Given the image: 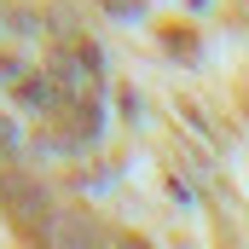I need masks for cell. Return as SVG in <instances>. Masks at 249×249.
<instances>
[{"label":"cell","mask_w":249,"mask_h":249,"mask_svg":"<svg viewBox=\"0 0 249 249\" xmlns=\"http://www.w3.org/2000/svg\"><path fill=\"white\" fill-rule=\"evenodd\" d=\"M41 244H47V249H99L105 238H93V220H87L81 209H58V214L47 220Z\"/></svg>","instance_id":"obj_1"},{"label":"cell","mask_w":249,"mask_h":249,"mask_svg":"<svg viewBox=\"0 0 249 249\" xmlns=\"http://www.w3.org/2000/svg\"><path fill=\"white\" fill-rule=\"evenodd\" d=\"M99 249H151V244H145V238H127V232H110Z\"/></svg>","instance_id":"obj_2"},{"label":"cell","mask_w":249,"mask_h":249,"mask_svg":"<svg viewBox=\"0 0 249 249\" xmlns=\"http://www.w3.org/2000/svg\"><path fill=\"white\" fill-rule=\"evenodd\" d=\"M6 145H12V127H6V122H0V151H6Z\"/></svg>","instance_id":"obj_3"}]
</instances>
